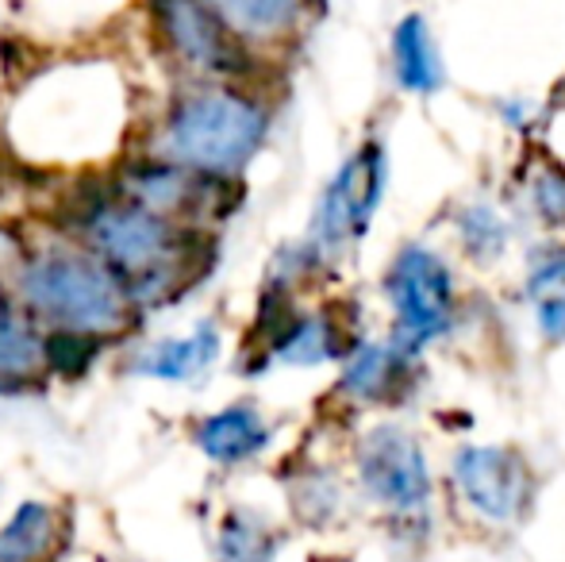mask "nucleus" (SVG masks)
<instances>
[{
  "label": "nucleus",
  "instance_id": "f257e3e1",
  "mask_svg": "<svg viewBox=\"0 0 565 562\" xmlns=\"http://www.w3.org/2000/svg\"><path fill=\"white\" fill-rule=\"evenodd\" d=\"M66 220L82 247L93 251L127 285L139 316L178 305L209 278L216 263V243L204 227L173 224L158 212L124 201L113 181L77 193Z\"/></svg>",
  "mask_w": 565,
  "mask_h": 562
},
{
  "label": "nucleus",
  "instance_id": "f03ea898",
  "mask_svg": "<svg viewBox=\"0 0 565 562\" xmlns=\"http://www.w3.org/2000/svg\"><path fill=\"white\" fill-rule=\"evenodd\" d=\"M12 293L43 331H82L113 343L139 320L127 285L82 243H54L28 255Z\"/></svg>",
  "mask_w": 565,
  "mask_h": 562
},
{
  "label": "nucleus",
  "instance_id": "7ed1b4c3",
  "mask_svg": "<svg viewBox=\"0 0 565 562\" xmlns=\"http://www.w3.org/2000/svg\"><path fill=\"white\" fill-rule=\"evenodd\" d=\"M269 113L235 85H196L185 89L158 124L150 155L178 162L209 178H238L262 150Z\"/></svg>",
  "mask_w": 565,
  "mask_h": 562
},
{
  "label": "nucleus",
  "instance_id": "20e7f679",
  "mask_svg": "<svg viewBox=\"0 0 565 562\" xmlns=\"http://www.w3.org/2000/svg\"><path fill=\"white\" fill-rule=\"evenodd\" d=\"M231 181L235 178H209V173H193L158 155H142L127 158L113 185L124 201L139 209L158 212L173 224L204 227L209 220H224L235 209V201L227 197Z\"/></svg>",
  "mask_w": 565,
  "mask_h": 562
},
{
  "label": "nucleus",
  "instance_id": "39448f33",
  "mask_svg": "<svg viewBox=\"0 0 565 562\" xmlns=\"http://www.w3.org/2000/svg\"><path fill=\"white\" fill-rule=\"evenodd\" d=\"M150 15L166 54L185 70L204 77L246 74V43L231 35L204 0H150Z\"/></svg>",
  "mask_w": 565,
  "mask_h": 562
},
{
  "label": "nucleus",
  "instance_id": "423d86ee",
  "mask_svg": "<svg viewBox=\"0 0 565 562\" xmlns=\"http://www.w3.org/2000/svg\"><path fill=\"white\" fill-rule=\"evenodd\" d=\"M388 297H393L396 320H401V339L396 351L412 354L427 343V339L443 336L454 312V285L450 274L431 251L408 247L393 263V274L385 282Z\"/></svg>",
  "mask_w": 565,
  "mask_h": 562
},
{
  "label": "nucleus",
  "instance_id": "0eeeda50",
  "mask_svg": "<svg viewBox=\"0 0 565 562\" xmlns=\"http://www.w3.org/2000/svg\"><path fill=\"white\" fill-rule=\"evenodd\" d=\"M381 193H385V150L377 142H370L323 189L320 209H316L312 220V251L335 255L339 247L358 240L370 227Z\"/></svg>",
  "mask_w": 565,
  "mask_h": 562
},
{
  "label": "nucleus",
  "instance_id": "6e6552de",
  "mask_svg": "<svg viewBox=\"0 0 565 562\" xmlns=\"http://www.w3.org/2000/svg\"><path fill=\"white\" fill-rule=\"evenodd\" d=\"M466 501L489 520H520L531 501V470L504 447H466L454 463Z\"/></svg>",
  "mask_w": 565,
  "mask_h": 562
},
{
  "label": "nucleus",
  "instance_id": "1a4fd4ad",
  "mask_svg": "<svg viewBox=\"0 0 565 562\" xmlns=\"http://www.w3.org/2000/svg\"><path fill=\"white\" fill-rule=\"evenodd\" d=\"M362 481L381 505L388 509H424L431 497L424 450L396 427H381L362 443Z\"/></svg>",
  "mask_w": 565,
  "mask_h": 562
},
{
  "label": "nucleus",
  "instance_id": "9d476101",
  "mask_svg": "<svg viewBox=\"0 0 565 562\" xmlns=\"http://www.w3.org/2000/svg\"><path fill=\"white\" fill-rule=\"evenodd\" d=\"M46 378L43 328L23 312L15 293L0 282V393H31Z\"/></svg>",
  "mask_w": 565,
  "mask_h": 562
},
{
  "label": "nucleus",
  "instance_id": "9b49d317",
  "mask_svg": "<svg viewBox=\"0 0 565 562\" xmlns=\"http://www.w3.org/2000/svg\"><path fill=\"white\" fill-rule=\"evenodd\" d=\"M220 347H224L220 324L201 320L193 331H185V336L147 343L135 354L131 370L142 378H154V382H193V378H201L204 370L220 359Z\"/></svg>",
  "mask_w": 565,
  "mask_h": 562
},
{
  "label": "nucleus",
  "instance_id": "f8f14e48",
  "mask_svg": "<svg viewBox=\"0 0 565 562\" xmlns=\"http://www.w3.org/2000/svg\"><path fill=\"white\" fill-rule=\"evenodd\" d=\"M269 443V424L254 405H227L196 424V447L220 466H235L262 455Z\"/></svg>",
  "mask_w": 565,
  "mask_h": 562
},
{
  "label": "nucleus",
  "instance_id": "ddd939ff",
  "mask_svg": "<svg viewBox=\"0 0 565 562\" xmlns=\"http://www.w3.org/2000/svg\"><path fill=\"white\" fill-rule=\"evenodd\" d=\"M238 43H262L297 28L305 0H204Z\"/></svg>",
  "mask_w": 565,
  "mask_h": 562
},
{
  "label": "nucleus",
  "instance_id": "4468645a",
  "mask_svg": "<svg viewBox=\"0 0 565 562\" xmlns=\"http://www.w3.org/2000/svg\"><path fill=\"white\" fill-rule=\"evenodd\" d=\"M58 548V512L43 501H23L0 528V562H46Z\"/></svg>",
  "mask_w": 565,
  "mask_h": 562
},
{
  "label": "nucleus",
  "instance_id": "2eb2a0df",
  "mask_svg": "<svg viewBox=\"0 0 565 562\" xmlns=\"http://www.w3.org/2000/svg\"><path fill=\"white\" fill-rule=\"evenodd\" d=\"M393 51H396V77L404 82V89H412V93L439 89L443 70H439V59H435L427 23L419 20V15H408V20L396 28Z\"/></svg>",
  "mask_w": 565,
  "mask_h": 562
},
{
  "label": "nucleus",
  "instance_id": "dca6fc26",
  "mask_svg": "<svg viewBox=\"0 0 565 562\" xmlns=\"http://www.w3.org/2000/svg\"><path fill=\"white\" fill-rule=\"evenodd\" d=\"M274 354L292 367H316L323 359H335L339 339L328 316H297L285 324V331L274 339Z\"/></svg>",
  "mask_w": 565,
  "mask_h": 562
},
{
  "label": "nucleus",
  "instance_id": "f3484780",
  "mask_svg": "<svg viewBox=\"0 0 565 562\" xmlns=\"http://www.w3.org/2000/svg\"><path fill=\"white\" fill-rule=\"evenodd\" d=\"M401 359L404 354L388 351V347H362V351L350 354L347 370H342V385L362 401H381L404 370Z\"/></svg>",
  "mask_w": 565,
  "mask_h": 562
},
{
  "label": "nucleus",
  "instance_id": "a211bd4d",
  "mask_svg": "<svg viewBox=\"0 0 565 562\" xmlns=\"http://www.w3.org/2000/svg\"><path fill=\"white\" fill-rule=\"evenodd\" d=\"M105 354V339L82 331H43V362L54 378H85Z\"/></svg>",
  "mask_w": 565,
  "mask_h": 562
},
{
  "label": "nucleus",
  "instance_id": "6ab92c4d",
  "mask_svg": "<svg viewBox=\"0 0 565 562\" xmlns=\"http://www.w3.org/2000/svg\"><path fill=\"white\" fill-rule=\"evenodd\" d=\"M531 305L546 336L565 339V255L546 258L531 274Z\"/></svg>",
  "mask_w": 565,
  "mask_h": 562
},
{
  "label": "nucleus",
  "instance_id": "aec40b11",
  "mask_svg": "<svg viewBox=\"0 0 565 562\" xmlns=\"http://www.w3.org/2000/svg\"><path fill=\"white\" fill-rule=\"evenodd\" d=\"M220 555H224V562H269L274 540L250 517H231L224 524V536H220Z\"/></svg>",
  "mask_w": 565,
  "mask_h": 562
},
{
  "label": "nucleus",
  "instance_id": "412c9836",
  "mask_svg": "<svg viewBox=\"0 0 565 562\" xmlns=\"http://www.w3.org/2000/svg\"><path fill=\"white\" fill-rule=\"evenodd\" d=\"M539 209L551 220H565V178L539 181Z\"/></svg>",
  "mask_w": 565,
  "mask_h": 562
}]
</instances>
